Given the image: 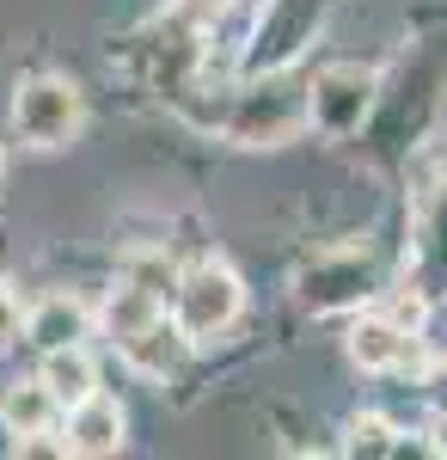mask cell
<instances>
[{"mask_svg": "<svg viewBox=\"0 0 447 460\" xmlns=\"http://www.w3.org/2000/svg\"><path fill=\"white\" fill-rule=\"evenodd\" d=\"M80 93H74L68 80H56V74H37L19 86V99H13V129L25 136L31 147H68L80 136Z\"/></svg>", "mask_w": 447, "mask_h": 460, "instance_id": "277c9868", "label": "cell"}, {"mask_svg": "<svg viewBox=\"0 0 447 460\" xmlns=\"http://www.w3.org/2000/svg\"><path fill=\"white\" fill-rule=\"evenodd\" d=\"M153 314H166V301H153L147 288L123 283L117 295H110V307H104V325H110V338H129V332H141Z\"/></svg>", "mask_w": 447, "mask_h": 460, "instance_id": "5bb4252c", "label": "cell"}, {"mask_svg": "<svg viewBox=\"0 0 447 460\" xmlns=\"http://www.w3.org/2000/svg\"><path fill=\"white\" fill-rule=\"evenodd\" d=\"M349 356L362 362V368H374V375H386V368H405L416 356V338L405 332V319H355V332H349Z\"/></svg>", "mask_w": 447, "mask_h": 460, "instance_id": "30bf717a", "label": "cell"}, {"mask_svg": "<svg viewBox=\"0 0 447 460\" xmlns=\"http://www.w3.org/2000/svg\"><path fill=\"white\" fill-rule=\"evenodd\" d=\"M423 387H429V399H435V405L447 411V356L435 362V368H429V381H423Z\"/></svg>", "mask_w": 447, "mask_h": 460, "instance_id": "e0dca14e", "label": "cell"}, {"mask_svg": "<svg viewBox=\"0 0 447 460\" xmlns=\"http://www.w3.org/2000/svg\"><path fill=\"white\" fill-rule=\"evenodd\" d=\"M172 301H178V325H184V338L203 344V338H221V332L240 319L245 288H240V277H233L227 264L203 258V264H190V270L178 277Z\"/></svg>", "mask_w": 447, "mask_h": 460, "instance_id": "7a4b0ae2", "label": "cell"}, {"mask_svg": "<svg viewBox=\"0 0 447 460\" xmlns=\"http://www.w3.org/2000/svg\"><path fill=\"white\" fill-rule=\"evenodd\" d=\"M429 455H447V411H442V424H435V442H429Z\"/></svg>", "mask_w": 447, "mask_h": 460, "instance_id": "ac0fdd59", "label": "cell"}, {"mask_svg": "<svg viewBox=\"0 0 447 460\" xmlns=\"http://www.w3.org/2000/svg\"><path fill=\"white\" fill-rule=\"evenodd\" d=\"M86 307L74 301V295H49L43 307L31 314V338L43 344V350H62V344H80L86 338Z\"/></svg>", "mask_w": 447, "mask_h": 460, "instance_id": "4fadbf2b", "label": "cell"}, {"mask_svg": "<svg viewBox=\"0 0 447 460\" xmlns=\"http://www.w3.org/2000/svg\"><path fill=\"white\" fill-rule=\"evenodd\" d=\"M312 25H319V0H276V6H264V19L251 31V49H245V68L251 74L288 68L294 49L312 37Z\"/></svg>", "mask_w": 447, "mask_h": 460, "instance_id": "8992f818", "label": "cell"}, {"mask_svg": "<svg viewBox=\"0 0 447 460\" xmlns=\"http://www.w3.org/2000/svg\"><path fill=\"white\" fill-rule=\"evenodd\" d=\"M0 418H6V429L19 442L25 436H49V424H56V393L43 387V381H13L6 399H0Z\"/></svg>", "mask_w": 447, "mask_h": 460, "instance_id": "8fae6325", "label": "cell"}, {"mask_svg": "<svg viewBox=\"0 0 447 460\" xmlns=\"http://www.w3.org/2000/svg\"><path fill=\"white\" fill-rule=\"evenodd\" d=\"M411 264H416V288H423V295H442L447 288V184L416 209Z\"/></svg>", "mask_w": 447, "mask_h": 460, "instance_id": "9c48e42d", "label": "cell"}, {"mask_svg": "<svg viewBox=\"0 0 447 460\" xmlns=\"http://www.w3.org/2000/svg\"><path fill=\"white\" fill-rule=\"evenodd\" d=\"M368 295H380V264H374V252H362V246L331 252V258H319L312 270H301V301L319 307V314L355 307V301H368Z\"/></svg>", "mask_w": 447, "mask_h": 460, "instance_id": "5b68a950", "label": "cell"}, {"mask_svg": "<svg viewBox=\"0 0 447 460\" xmlns=\"http://www.w3.org/2000/svg\"><path fill=\"white\" fill-rule=\"evenodd\" d=\"M43 387L56 393V405H80L86 393L99 387V368H92V356L80 344H62V350L43 356Z\"/></svg>", "mask_w": 447, "mask_h": 460, "instance_id": "7c38bea8", "label": "cell"}, {"mask_svg": "<svg viewBox=\"0 0 447 460\" xmlns=\"http://www.w3.org/2000/svg\"><path fill=\"white\" fill-rule=\"evenodd\" d=\"M344 448L349 455H405V442H392V424H380V418H355Z\"/></svg>", "mask_w": 447, "mask_h": 460, "instance_id": "9a60e30c", "label": "cell"}, {"mask_svg": "<svg viewBox=\"0 0 447 460\" xmlns=\"http://www.w3.org/2000/svg\"><path fill=\"white\" fill-rule=\"evenodd\" d=\"M374 93H380L374 68H362V62H331V68L312 74V86H307V123L319 136L344 142V136L362 129V117L374 111Z\"/></svg>", "mask_w": 447, "mask_h": 460, "instance_id": "3957f363", "label": "cell"}, {"mask_svg": "<svg viewBox=\"0 0 447 460\" xmlns=\"http://www.w3.org/2000/svg\"><path fill=\"white\" fill-rule=\"evenodd\" d=\"M123 429H129V418H123V405L117 399H104V393H86L80 405H74L68 418V455H117L123 448Z\"/></svg>", "mask_w": 447, "mask_h": 460, "instance_id": "ba28073f", "label": "cell"}, {"mask_svg": "<svg viewBox=\"0 0 447 460\" xmlns=\"http://www.w3.org/2000/svg\"><path fill=\"white\" fill-rule=\"evenodd\" d=\"M19 338V301H13V288L0 283V344H13Z\"/></svg>", "mask_w": 447, "mask_h": 460, "instance_id": "2e32d148", "label": "cell"}, {"mask_svg": "<svg viewBox=\"0 0 447 460\" xmlns=\"http://www.w3.org/2000/svg\"><path fill=\"white\" fill-rule=\"evenodd\" d=\"M301 129H307V86L288 80L282 68L251 80L227 111V142H240V147H282Z\"/></svg>", "mask_w": 447, "mask_h": 460, "instance_id": "6da1fadb", "label": "cell"}, {"mask_svg": "<svg viewBox=\"0 0 447 460\" xmlns=\"http://www.w3.org/2000/svg\"><path fill=\"white\" fill-rule=\"evenodd\" d=\"M117 344H123V362H129V368H141V375H153V381L178 375V362H184V350H190L184 325H178V319H166V314H153L141 332L117 338Z\"/></svg>", "mask_w": 447, "mask_h": 460, "instance_id": "52a82bcc", "label": "cell"}]
</instances>
